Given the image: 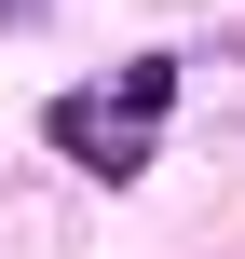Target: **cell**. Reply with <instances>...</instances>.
Wrapping results in <instances>:
<instances>
[{
    "instance_id": "1",
    "label": "cell",
    "mask_w": 245,
    "mask_h": 259,
    "mask_svg": "<svg viewBox=\"0 0 245 259\" xmlns=\"http://www.w3.org/2000/svg\"><path fill=\"white\" fill-rule=\"evenodd\" d=\"M109 96H123V123H164V109H177V55H136Z\"/></svg>"
},
{
    "instance_id": "2",
    "label": "cell",
    "mask_w": 245,
    "mask_h": 259,
    "mask_svg": "<svg viewBox=\"0 0 245 259\" xmlns=\"http://www.w3.org/2000/svg\"><path fill=\"white\" fill-rule=\"evenodd\" d=\"M27 14H41V0H0V27H27Z\"/></svg>"
}]
</instances>
